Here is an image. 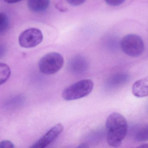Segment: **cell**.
Masks as SVG:
<instances>
[{
    "instance_id": "1",
    "label": "cell",
    "mask_w": 148,
    "mask_h": 148,
    "mask_svg": "<svg viewBox=\"0 0 148 148\" xmlns=\"http://www.w3.org/2000/svg\"><path fill=\"white\" fill-rule=\"evenodd\" d=\"M106 127L108 145L112 147L120 146L128 131V124L125 118L118 112H112L106 119Z\"/></svg>"
},
{
    "instance_id": "2",
    "label": "cell",
    "mask_w": 148,
    "mask_h": 148,
    "mask_svg": "<svg viewBox=\"0 0 148 148\" xmlns=\"http://www.w3.org/2000/svg\"><path fill=\"white\" fill-rule=\"evenodd\" d=\"M93 87L94 84L91 79L79 80L65 88L62 92V97L67 101L82 98L89 95Z\"/></svg>"
},
{
    "instance_id": "3",
    "label": "cell",
    "mask_w": 148,
    "mask_h": 148,
    "mask_svg": "<svg viewBox=\"0 0 148 148\" xmlns=\"http://www.w3.org/2000/svg\"><path fill=\"white\" fill-rule=\"evenodd\" d=\"M64 59L63 56L56 52H51L43 56L38 63L40 71L47 75L55 74L63 67Z\"/></svg>"
},
{
    "instance_id": "4",
    "label": "cell",
    "mask_w": 148,
    "mask_h": 148,
    "mask_svg": "<svg viewBox=\"0 0 148 148\" xmlns=\"http://www.w3.org/2000/svg\"><path fill=\"white\" fill-rule=\"evenodd\" d=\"M120 46L125 54L133 58L142 55L145 49L144 44L142 38L135 34L125 36L121 40Z\"/></svg>"
},
{
    "instance_id": "5",
    "label": "cell",
    "mask_w": 148,
    "mask_h": 148,
    "mask_svg": "<svg viewBox=\"0 0 148 148\" xmlns=\"http://www.w3.org/2000/svg\"><path fill=\"white\" fill-rule=\"evenodd\" d=\"M43 39V34L40 30L36 28H31L21 34L18 42L21 47L30 48L40 44Z\"/></svg>"
},
{
    "instance_id": "6",
    "label": "cell",
    "mask_w": 148,
    "mask_h": 148,
    "mask_svg": "<svg viewBox=\"0 0 148 148\" xmlns=\"http://www.w3.org/2000/svg\"><path fill=\"white\" fill-rule=\"evenodd\" d=\"M64 126L58 123L52 127L43 137L31 146L32 148H44L53 143L62 133Z\"/></svg>"
},
{
    "instance_id": "7",
    "label": "cell",
    "mask_w": 148,
    "mask_h": 148,
    "mask_svg": "<svg viewBox=\"0 0 148 148\" xmlns=\"http://www.w3.org/2000/svg\"><path fill=\"white\" fill-rule=\"evenodd\" d=\"M86 59L81 56H76L72 58L68 64V69L72 73L79 74L85 72L88 67Z\"/></svg>"
},
{
    "instance_id": "8",
    "label": "cell",
    "mask_w": 148,
    "mask_h": 148,
    "mask_svg": "<svg viewBox=\"0 0 148 148\" xmlns=\"http://www.w3.org/2000/svg\"><path fill=\"white\" fill-rule=\"evenodd\" d=\"M132 93L138 98L148 97V76L137 80L133 84Z\"/></svg>"
},
{
    "instance_id": "9",
    "label": "cell",
    "mask_w": 148,
    "mask_h": 148,
    "mask_svg": "<svg viewBox=\"0 0 148 148\" xmlns=\"http://www.w3.org/2000/svg\"><path fill=\"white\" fill-rule=\"evenodd\" d=\"M50 0H28L27 5L31 11L34 12H45L50 5Z\"/></svg>"
},
{
    "instance_id": "10",
    "label": "cell",
    "mask_w": 148,
    "mask_h": 148,
    "mask_svg": "<svg viewBox=\"0 0 148 148\" xmlns=\"http://www.w3.org/2000/svg\"><path fill=\"white\" fill-rule=\"evenodd\" d=\"M11 71L10 67L5 63L0 64V83L5 84L10 77Z\"/></svg>"
},
{
    "instance_id": "11",
    "label": "cell",
    "mask_w": 148,
    "mask_h": 148,
    "mask_svg": "<svg viewBox=\"0 0 148 148\" xmlns=\"http://www.w3.org/2000/svg\"><path fill=\"white\" fill-rule=\"evenodd\" d=\"M137 141H145L148 140V125L140 129L136 136Z\"/></svg>"
},
{
    "instance_id": "12",
    "label": "cell",
    "mask_w": 148,
    "mask_h": 148,
    "mask_svg": "<svg viewBox=\"0 0 148 148\" xmlns=\"http://www.w3.org/2000/svg\"><path fill=\"white\" fill-rule=\"evenodd\" d=\"M1 24H0V33L1 34L6 32L9 26V20L7 16L5 14L1 13L0 16Z\"/></svg>"
},
{
    "instance_id": "13",
    "label": "cell",
    "mask_w": 148,
    "mask_h": 148,
    "mask_svg": "<svg viewBox=\"0 0 148 148\" xmlns=\"http://www.w3.org/2000/svg\"><path fill=\"white\" fill-rule=\"evenodd\" d=\"M125 0H105L106 3L111 6H117L123 4Z\"/></svg>"
},
{
    "instance_id": "14",
    "label": "cell",
    "mask_w": 148,
    "mask_h": 148,
    "mask_svg": "<svg viewBox=\"0 0 148 148\" xmlns=\"http://www.w3.org/2000/svg\"><path fill=\"white\" fill-rule=\"evenodd\" d=\"M14 144L9 140H5L0 143V148H14Z\"/></svg>"
},
{
    "instance_id": "15",
    "label": "cell",
    "mask_w": 148,
    "mask_h": 148,
    "mask_svg": "<svg viewBox=\"0 0 148 148\" xmlns=\"http://www.w3.org/2000/svg\"><path fill=\"white\" fill-rule=\"evenodd\" d=\"M66 1L71 5L73 6L80 5L85 2L86 0H66Z\"/></svg>"
},
{
    "instance_id": "16",
    "label": "cell",
    "mask_w": 148,
    "mask_h": 148,
    "mask_svg": "<svg viewBox=\"0 0 148 148\" xmlns=\"http://www.w3.org/2000/svg\"><path fill=\"white\" fill-rule=\"evenodd\" d=\"M5 2L8 4H14V3H17L20 2L22 0H4Z\"/></svg>"
},
{
    "instance_id": "17",
    "label": "cell",
    "mask_w": 148,
    "mask_h": 148,
    "mask_svg": "<svg viewBox=\"0 0 148 148\" xmlns=\"http://www.w3.org/2000/svg\"><path fill=\"white\" fill-rule=\"evenodd\" d=\"M138 148H148V144L144 143L141 144L139 146H138Z\"/></svg>"
},
{
    "instance_id": "18",
    "label": "cell",
    "mask_w": 148,
    "mask_h": 148,
    "mask_svg": "<svg viewBox=\"0 0 148 148\" xmlns=\"http://www.w3.org/2000/svg\"><path fill=\"white\" fill-rule=\"evenodd\" d=\"M77 147L78 148H88V147H89V146H88V145L86 144L82 143L79 145Z\"/></svg>"
}]
</instances>
